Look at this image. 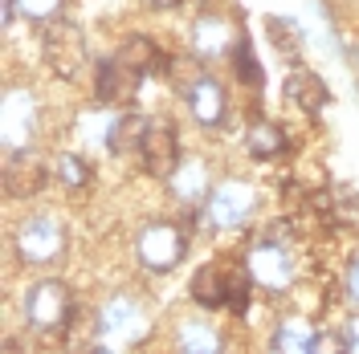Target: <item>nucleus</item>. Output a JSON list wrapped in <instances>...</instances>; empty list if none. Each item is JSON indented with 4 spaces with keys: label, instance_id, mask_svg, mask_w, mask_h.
<instances>
[{
    "label": "nucleus",
    "instance_id": "obj_10",
    "mask_svg": "<svg viewBox=\"0 0 359 354\" xmlns=\"http://www.w3.org/2000/svg\"><path fill=\"white\" fill-rule=\"evenodd\" d=\"M139 69H131L123 57H111V62H98L94 69V98L102 106H114V102H131L135 90H139Z\"/></svg>",
    "mask_w": 359,
    "mask_h": 354
},
{
    "label": "nucleus",
    "instance_id": "obj_18",
    "mask_svg": "<svg viewBox=\"0 0 359 354\" xmlns=\"http://www.w3.org/2000/svg\"><path fill=\"white\" fill-rule=\"evenodd\" d=\"M147 122H151V118H143V114H123V118H114L111 139H107L111 155H139V143H143V134H147Z\"/></svg>",
    "mask_w": 359,
    "mask_h": 354
},
{
    "label": "nucleus",
    "instance_id": "obj_28",
    "mask_svg": "<svg viewBox=\"0 0 359 354\" xmlns=\"http://www.w3.org/2000/svg\"><path fill=\"white\" fill-rule=\"evenodd\" d=\"M147 4H151V8H176L180 0H147Z\"/></svg>",
    "mask_w": 359,
    "mask_h": 354
},
{
    "label": "nucleus",
    "instance_id": "obj_13",
    "mask_svg": "<svg viewBox=\"0 0 359 354\" xmlns=\"http://www.w3.org/2000/svg\"><path fill=\"white\" fill-rule=\"evenodd\" d=\"M282 94L290 98L298 111H306V114H318L327 102H331V90L318 82V73H311V69H290V78H286V86H282Z\"/></svg>",
    "mask_w": 359,
    "mask_h": 354
},
{
    "label": "nucleus",
    "instance_id": "obj_14",
    "mask_svg": "<svg viewBox=\"0 0 359 354\" xmlns=\"http://www.w3.org/2000/svg\"><path fill=\"white\" fill-rule=\"evenodd\" d=\"M314 208H323V220L331 228H359V192L339 183L327 196H314Z\"/></svg>",
    "mask_w": 359,
    "mask_h": 354
},
{
    "label": "nucleus",
    "instance_id": "obj_9",
    "mask_svg": "<svg viewBox=\"0 0 359 354\" xmlns=\"http://www.w3.org/2000/svg\"><path fill=\"white\" fill-rule=\"evenodd\" d=\"M102 334L114 338V342H123V346L143 342L147 338V313H143V306L135 297H127V293L111 297L107 310H102Z\"/></svg>",
    "mask_w": 359,
    "mask_h": 354
},
{
    "label": "nucleus",
    "instance_id": "obj_5",
    "mask_svg": "<svg viewBox=\"0 0 359 354\" xmlns=\"http://www.w3.org/2000/svg\"><path fill=\"white\" fill-rule=\"evenodd\" d=\"M204 212H208V224L212 228H241V224L257 212V192L249 187V183H241V179H224V183H217L212 192H208V199H204Z\"/></svg>",
    "mask_w": 359,
    "mask_h": 354
},
{
    "label": "nucleus",
    "instance_id": "obj_4",
    "mask_svg": "<svg viewBox=\"0 0 359 354\" xmlns=\"http://www.w3.org/2000/svg\"><path fill=\"white\" fill-rule=\"evenodd\" d=\"M13 248L21 257V265L45 269L53 265L62 253H66V228L53 220V216H29L13 236Z\"/></svg>",
    "mask_w": 359,
    "mask_h": 354
},
{
    "label": "nucleus",
    "instance_id": "obj_20",
    "mask_svg": "<svg viewBox=\"0 0 359 354\" xmlns=\"http://www.w3.org/2000/svg\"><path fill=\"white\" fill-rule=\"evenodd\" d=\"M229 21H221V17H201L196 21V29H192V45H196V53H204V57H221L224 49H229Z\"/></svg>",
    "mask_w": 359,
    "mask_h": 354
},
{
    "label": "nucleus",
    "instance_id": "obj_6",
    "mask_svg": "<svg viewBox=\"0 0 359 354\" xmlns=\"http://www.w3.org/2000/svg\"><path fill=\"white\" fill-rule=\"evenodd\" d=\"M41 49H45V62L53 73H62L66 82H74L82 69H86V41H82V29L78 24H49L41 33Z\"/></svg>",
    "mask_w": 359,
    "mask_h": 354
},
{
    "label": "nucleus",
    "instance_id": "obj_22",
    "mask_svg": "<svg viewBox=\"0 0 359 354\" xmlns=\"http://www.w3.org/2000/svg\"><path fill=\"white\" fill-rule=\"evenodd\" d=\"M53 176L62 179L66 187H90L94 183V167H90L82 155H57V163H53Z\"/></svg>",
    "mask_w": 359,
    "mask_h": 354
},
{
    "label": "nucleus",
    "instance_id": "obj_17",
    "mask_svg": "<svg viewBox=\"0 0 359 354\" xmlns=\"http://www.w3.org/2000/svg\"><path fill=\"white\" fill-rule=\"evenodd\" d=\"M118 57H123L131 69H139L143 78H147V73H168V57H163V49H159L151 37H143V33H135L131 41L118 49Z\"/></svg>",
    "mask_w": 359,
    "mask_h": 354
},
{
    "label": "nucleus",
    "instance_id": "obj_1",
    "mask_svg": "<svg viewBox=\"0 0 359 354\" xmlns=\"http://www.w3.org/2000/svg\"><path fill=\"white\" fill-rule=\"evenodd\" d=\"M249 269H229L221 261H208V265L196 269L192 277V302L204 306V310H233V313H245L249 306Z\"/></svg>",
    "mask_w": 359,
    "mask_h": 354
},
{
    "label": "nucleus",
    "instance_id": "obj_2",
    "mask_svg": "<svg viewBox=\"0 0 359 354\" xmlns=\"http://www.w3.org/2000/svg\"><path fill=\"white\" fill-rule=\"evenodd\" d=\"M21 313L29 322V330L37 334H66L69 322H74V293H69L66 281L57 277H45L37 285L25 289Z\"/></svg>",
    "mask_w": 359,
    "mask_h": 354
},
{
    "label": "nucleus",
    "instance_id": "obj_24",
    "mask_svg": "<svg viewBox=\"0 0 359 354\" xmlns=\"http://www.w3.org/2000/svg\"><path fill=\"white\" fill-rule=\"evenodd\" d=\"M180 351H221V338L208 330L204 322H192L180 334Z\"/></svg>",
    "mask_w": 359,
    "mask_h": 354
},
{
    "label": "nucleus",
    "instance_id": "obj_11",
    "mask_svg": "<svg viewBox=\"0 0 359 354\" xmlns=\"http://www.w3.org/2000/svg\"><path fill=\"white\" fill-rule=\"evenodd\" d=\"M45 176H49V167H45L33 151H8V163H4V192L13 199L37 196Z\"/></svg>",
    "mask_w": 359,
    "mask_h": 354
},
{
    "label": "nucleus",
    "instance_id": "obj_21",
    "mask_svg": "<svg viewBox=\"0 0 359 354\" xmlns=\"http://www.w3.org/2000/svg\"><path fill=\"white\" fill-rule=\"evenodd\" d=\"M66 0H4V24L13 21V13H21L25 21H53L62 13Z\"/></svg>",
    "mask_w": 359,
    "mask_h": 354
},
{
    "label": "nucleus",
    "instance_id": "obj_23",
    "mask_svg": "<svg viewBox=\"0 0 359 354\" xmlns=\"http://www.w3.org/2000/svg\"><path fill=\"white\" fill-rule=\"evenodd\" d=\"M233 66H237V78H241L245 86L262 90V82H266V73H262V62L253 57V49H249V41H237V45H233Z\"/></svg>",
    "mask_w": 359,
    "mask_h": 354
},
{
    "label": "nucleus",
    "instance_id": "obj_7",
    "mask_svg": "<svg viewBox=\"0 0 359 354\" xmlns=\"http://www.w3.org/2000/svg\"><path fill=\"white\" fill-rule=\"evenodd\" d=\"M139 163L143 171L156 179H172L180 167V139H176V127L168 118H151L147 122V134L139 143Z\"/></svg>",
    "mask_w": 359,
    "mask_h": 354
},
{
    "label": "nucleus",
    "instance_id": "obj_25",
    "mask_svg": "<svg viewBox=\"0 0 359 354\" xmlns=\"http://www.w3.org/2000/svg\"><path fill=\"white\" fill-rule=\"evenodd\" d=\"M339 351H347V338L343 334H327V330H318V338H314V351L311 354H339Z\"/></svg>",
    "mask_w": 359,
    "mask_h": 354
},
{
    "label": "nucleus",
    "instance_id": "obj_8",
    "mask_svg": "<svg viewBox=\"0 0 359 354\" xmlns=\"http://www.w3.org/2000/svg\"><path fill=\"white\" fill-rule=\"evenodd\" d=\"M245 269H249V277H253V285H262V289H286L294 281V257H290V248L278 241H262L253 253H249V261H245Z\"/></svg>",
    "mask_w": 359,
    "mask_h": 354
},
{
    "label": "nucleus",
    "instance_id": "obj_12",
    "mask_svg": "<svg viewBox=\"0 0 359 354\" xmlns=\"http://www.w3.org/2000/svg\"><path fill=\"white\" fill-rule=\"evenodd\" d=\"M184 98H188V114L201 127H221L224 114H229V98H224V86L217 78H196L184 90Z\"/></svg>",
    "mask_w": 359,
    "mask_h": 354
},
{
    "label": "nucleus",
    "instance_id": "obj_16",
    "mask_svg": "<svg viewBox=\"0 0 359 354\" xmlns=\"http://www.w3.org/2000/svg\"><path fill=\"white\" fill-rule=\"evenodd\" d=\"M286 147H290L286 131H282L278 122H266V118H257V122L249 127V134H245V151H249L253 159H262V163L278 159Z\"/></svg>",
    "mask_w": 359,
    "mask_h": 354
},
{
    "label": "nucleus",
    "instance_id": "obj_19",
    "mask_svg": "<svg viewBox=\"0 0 359 354\" xmlns=\"http://www.w3.org/2000/svg\"><path fill=\"white\" fill-rule=\"evenodd\" d=\"M314 338H318V330H314L306 318H286L282 326H278V334H273V351L278 354H306L314 351Z\"/></svg>",
    "mask_w": 359,
    "mask_h": 354
},
{
    "label": "nucleus",
    "instance_id": "obj_26",
    "mask_svg": "<svg viewBox=\"0 0 359 354\" xmlns=\"http://www.w3.org/2000/svg\"><path fill=\"white\" fill-rule=\"evenodd\" d=\"M343 297H347V306H355V310H359V257L347 265V277H343Z\"/></svg>",
    "mask_w": 359,
    "mask_h": 354
},
{
    "label": "nucleus",
    "instance_id": "obj_15",
    "mask_svg": "<svg viewBox=\"0 0 359 354\" xmlns=\"http://www.w3.org/2000/svg\"><path fill=\"white\" fill-rule=\"evenodd\" d=\"M172 183V192H176V199L184 204V208H192V204H204L208 199V171H204L201 159H180L176 176L168 179Z\"/></svg>",
    "mask_w": 359,
    "mask_h": 354
},
{
    "label": "nucleus",
    "instance_id": "obj_27",
    "mask_svg": "<svg viewBox=\"0 0 359 354\" xmlns=\"http://www.w3.org/2000/svg\"><path fill=\"white\" fill-rule=\"evenodd\" d=\"M343 338H347V351H359V313H351V322L343 326Z\"/></svg>",
    "mask_w": 359,
    "mask_h": 354
},
{
    "label": "nucleus",
    "instance_id": "obj_3",
    "mask_svg": "<svg viewBox=\"0 0 359 354\" xmlns=\"http://www.w3.org/2000/svg\"><path fill=\"white\" fill-rule=\"evenodd\" d=\"M135 253H139V265L147 273H172L176 265H184L188 236H184L180 224H168V220L143 224V232L135 241Z\"/></svg>",
    "mask_w": 359,
    "mask_h": 354
}]
</instances>
